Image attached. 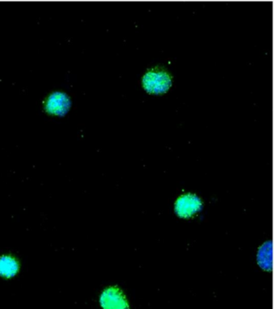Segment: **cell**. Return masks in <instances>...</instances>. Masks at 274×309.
<instances>
[{
  "instance_id": "obj_1",
  "label": "cell",
  "mask_w": 274,
  "mask_h": 309,
  "mask_svg": "<svg viewBox=\"0 0 274 309\" xmlns=\"http://www.w3.org/2000/svg\"><path fill=\"white\" fill-rule=\"evenodd\" d=\"M142 84L145 89L150 94H162L171 87V78L163 70L153 69L145 74Z\"/></svg>"
},
{
  "instance_id": "obj_2",
  "label": "cell",
  "mask_w": 274,
  "mask_h": 309,
  "mask_svg": "<svg viewBox=\"0 0 274 309\" xmlns=\"http://www.w3.org/2000/svg\"><path fill=\"white\" fill-rule=\"evenodd\" d=\"M100 302L104 309H129L126 298L117 287L105 289L101 295Z\"/></svg>"
},
{
  "instance_id": "obj_3",
  "label": "cell",
  "mask_w": 274,
  "mask_h": 309,
  "mask_svg": "<svg viewBox=\"0 0 274 309\" xmlns=\"http://www.w3.org/2000/svg\"><path fill=\"white\" fill-rule=\"evenodd\" d=\"M202 208V201L194 194L181 196L175 203V212L181 217H191Z\"/></svg>"
},
{
  "instance_id": "obj_4",
  "label": "cell",
  "mask_w": 274,
  "mask_h": 309,
  "mask_svg": "<svg viewBox=\"0 0 274 309\" xmlns=\"http://www.w3.org/2000/svg\"><path fill=\"white\" fill-rule=\"evenodd\" d=\"M69 99L63 93H55L48 99L46 108L51 113L62 114L65 113L69 107Z\"/></svg>"
},
{
  "instance_id": "obj_5",
  "label": "cell",
  "mask_w": 274,
  "mask_h": 309,
  "mask_svg": "<svg viewBox=\"0 0 274 309\" xmlns=\"http://www.w3.org/2000/svg\"><path fill=\"white\" fill-rule=\"evenodd\" d=\"M257 261L260 266L265 270H270L273 267V245L267 242L260 247L257 254Z\"/></svg>"
},
{
  "instance_id": "obj_6",
  "label": "cell",
  "mask_w": 274,
  "mask_h": 309,
  "mask_svg": "<svg viewBox=\"0 0 274 309\" xmlns=\"http://www.w3.org/2000/svg\"><path fill=\"white\" fill-rule=\"evenodd\" d=\"M19 270V263L15 258L3 256L0 259V275L11 278L16 275Z\"/></svg>"
}]
</instances>
